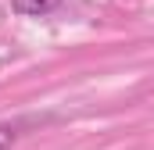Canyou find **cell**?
<instances>
[{"instance_id": "obj_1", "label": "cell", "mask_w": 154, "mask_h": 150, "mask_svg": "<svg viewBox=\"0 0 154 150\" xmlns=\"http://www.w3.org/2000/svg\"><path fill=\"white\" fill-rule=\"evenodd\" d=\"M11 7H14L18 14H29V18H43V14L57 11V7H61V0H11Z\"/></svg>"}, {"instance_id": "obj_2", "label": "cell", "mask_w": 154, "mask_h": 150, "mask_svg": "<svg viewBox=\"0 0 154 150\" xmlns=\"http://www.w3.org/2000/svg\"><path fill=\"white\" fill-rule=\"evenodd\" d=\"M11 143H14V129L11 125H0V150H11Z\"/></svg>"}]
</instances>
